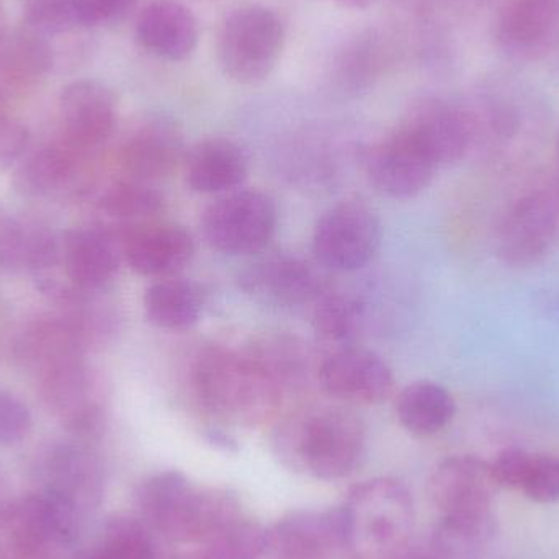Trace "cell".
<instances>
[{
    "label": "cell",
    "mask_w": 559,
    "mask_h": 559,
    "mask_svg": "<svg viewBox=\"0 0 559 559\" xmlns=\"http://www.w3.org/2000/svg\"><path fill=\"white\" fill-rule=\"evenodd\" d=\"M200 406L216 419L259 427L278 416L285 396L246 352L222 345L202 348L190 371Z\"/></svg>",
    "instance_id": "6da1fadb"
},
{
    "label": "cell",
    "mask_w": 559,
    "mask_h": 559,
    "mask_svg": "<svg viewBox=\"0 0 559 559\" xmlns=\"http://www.w3.org/2000/svg\"><path fill=\"white\" fill-rule=\"evenodd\" d=\"M280 455L296 468L324 481L347 478L364 462V420L342 406H308L278 424Z\"/></svg>",
    "instance_id": "7a4b0ae2"
},
{
    "label": "cell",
    "mask_w": 559,
    "mask_h": 559,
    "mask_svg": "<svg viewBox=\"0 0 559 559\" xmlns=\"http://www.w3.org/2000/svg\"><path fill=\"white\" fill-rule=\"evenodd\" d=\"M345 544L355 557H401L414 525V502L396 478H374L352 488L341 509Z\"/></svg>",
    "instance_id": "3957f363"
},
{
    "label": "cell",
    "mask_w": 559,
    "mask_h": 559,
    "mask_svg": "<svg viewBox=\"0 0 559 559\" xmlns=\"http://www.w3.org/2000/svg\"><path fill=\"white\" fill-rule=\"evenodd\" d=\"M283 48L285 26L269 7H239L226 16L219 29V64L239 84L265 81L277 68Z\"/></svg>",
    "instance_id": "277c9868"
},
{
    "label": "cell",
    "mask_w": 559,
    "mask_h": 559,
    "mask_svg": "<svg viewBox=\"0 0 559 559\" xmlns=\"http://www.w3.org/2000/svg\"><path fill=\"white\" fill-rule=\"evenodd\" d=\"M496 488L489 462L472 455L443 460L430 478V498L442 524L478 538L491 534Z\"/></svg>",
    "instance_id": "5b68a950"
},
{
    "label": "cell",
    "mask_w": 559,
    "mask_h": 559,
    "mask_svg": "<svg viewBox=\"0 0 559 559\" xmlns=\"http://www.w3.org/2000/svg\"><path fill=\"white\" fill-rule=\"evenodd\" d=\"M81 514L71 499L43 488L0 511V537L15 557L41 558L49 548L71 545L79 537Z\"/></svg>",
    "instance_id": "8992f818"
},
{
    "label": "cell",
    "mask_w": 559,
    "mask_h": 559,
    "mask_svg": "<svg viewBox=\"0 0 559 559\" xmlns=\"http://www.w3.org/2000/svg\"><path fill=\"white\" fill-rule=\"evenodd\" d=\"M277 206L267 193L236 189L223 193L203 213V235L226 255L261 254L277 231Z\"/></svg>",
    "instance_id": "52a82bcc"
},
{
    "label": "cell",
    "mask_w": 559,
    "mask_h": 559,
    "mask_svg": "<svg viewBox=\"0 0 559 559\" xmlns=\"http://www.w3.org/2000/svg\"><path fill=\"white\" fill-rule=\"evenodd\" d=\"M380 242V219L360 202H344L325 212L312 235L319 264L335 272L360 271L374 258Z\"/></svg>",
    "instance_id": "ba28073f"
},
{
    "label": "cell",
    "mask_w": 559,
    "mask_h": 559,
    "mask_svg": "<svg viewBox=\"0 0 559 559\" xmlns=\"http://www.w3.org/2000/svg\"><path fill=\"white\" fill-rule=\"evenodd\" d=\"M39 394L49 413L61 419L75 439L87 442L104 432L105 411L84 360L39 374Z\"/></svg>",
    "instance_id": "9c48e42d"
},
{
    "label": "cell",
    "mask_w": 559,
    "mask_h": 559,
    "mask_svg": "<svg viewBox=\"0 0 559 559\" xmlns=\"http://www.w3.org/2000/svg\"><path fill=\"white\" fill-rule=\"evenodd\" d=\"M318 383L338 403L374 406L384 403L394 391L390 365L365 348H341L318 367Z\"/></svg>",
    "instance_id": "30bf717a"
},
{
    "label": "cell",
    "mask_w": 559,
    "mask_h": 559,
    "mask_svg": "<svg viewBox=\"0 0 559 559\" xmlns=\"http://www.w3.org/2000/svg\"><path fill=\"white\" fill-rule=\"evenodd\" d=\"M239 286L262 305L293 308L321 298L325 283L305 259L275 252L246 265L239 274Z\"/></svg>",
    "instance_id": "8fae6325"
},
{
    "label": "cell",
    "mask_w": 559,
    "mask_h": 559,
    "mask_svg": "<svg viewBox=\"0 0 559 559\" xmlns=\"http://www.w3.org/2000/svg\"><path fill=\"white\" fill-rule=\"evenodd\" d=\"M559 212L554 197L528 193L509 209L498 233L499 258L512 267L537 264L557 239Z\"/></svg>",
    "instance_id": "7c38bea8"
},
{
    "label": "cell",
    "mask_w": 559,
    "mask_h": 559,
    "mask_svg": "<svg viewBox=\"0 0 559 559\" xmlns=\"http://www.w3.org/2000/svg\"><path fill=\"white\" fill-rule=\"evenodd\" d=\"M400 128L437 167L462 160L475 134L469 114L440 98H423L414 104Z\"/></svg>",
    "instance_id": "4fadbf2b"
},
{
    "label": "cell",
    "mask_w": 559,
    "mask_h": 559,
    "mask_svg": "<svg viewBox=\"0 0 559 559\" xmlns=\"http://www.w3.org/2000/svg\"><path fill=\"white\" fill-rule=\"evenodd\" d=\"M123 259L141 277L167 278L179 274L195 254V242L183 226L147 222L120 233Z\"/></svg>",
    "instance_id": "5bb4252c"
},
{
    "label": "cell",
    "mask_w": 559,
    "mask_h": 559,
    "mask_svg": "<svg viewBox=\"0 0 559 559\" xmlns=\"http://www.w3.org/2000/svg\"><path fill=\"white\" fill-rule=\"evenodd\" d=\"M123 259L120 233L105 228H75L61 238L59 265L66 280L81 293H98L107 288Z\"/></svg>",
    "instance_id": "9a60e30c"
},
{
    "label": "cell",
    "mask_w": 559,
    "mask_h": 559,
    "mask_svg": "<svg viewBox=\"0 0 559 559\" xmlns=\"http://www.w3.org/2000/svg\"><path fill=\"white\" fill-rule=\"evenodd\" d=\"M439 167L400 127L368 157V177L391 199H413L432 183Z\"/></svg>",
    "instance_id": "2e32d148"
},
{
    "label": "cell",
    "mask_w": 559,
    "mask_h": 559,
    "mask_svg": "<svg viewBox=\"0 0 559 559\" xmlns=\"http://www.w3.org/2000/svg\"><path fill=\"white\" fill-rule=\"evenodd\" d=\"M62 124L68 146L88 153L107 143L117 128L118 107L114 92L97 81H79L62 91Z\"/></svg>",
    "instance_id": "e0dca14e"
},
{
    "label": "cell",
    "mask_w": 559,
    "mask_h": 559,
    "mask_svg": "<svg viewBox=\"0 0 559 559\" xmlns=\"http://www.w3.org/2000/svg\"><path fill=\"white\" fill-rule=\"evenodd\" d=\"M182 131L173 121L154 118L130 134L120 151L124 177L157 183L173 176L186 160Z\"/></svg>",
    "instance_id": "ac0fdd59"
},
{
    "label": "cell",
    "mask_w": 559,
    "mask_h": 559,
    "mask_svg": "<svg viewBox=\"0 0 559 559\" xmlns=\"http://www.w3.org/2000/svg\"><path fill=\"white\" fill-rule=\"evenodd\" d=\"M202 491L179 472L150 476L138 489V508L144 521L160 534L186 542Z\"/></svg>",
    "instance_id": "d6986e66"
},
{
    "label": "cell",
    "mask_w": 559,
    "mask_h": 559,
    "mask_svg": "<svg viewBox=\"0 0 559 559\" xmlns=\"http://www.w3.org/2000/svg\"><path fill=\"white\" fill-rule=\"evenodd\" d=\"M269 548L278 559L331 558L341 548H347L341 509L298 512L283 519L269 534Z\"/></svg>",
    "instance_id": "ffe728a7"
},
{
    "label": "cell",
    "mask_w": 559,
    "mask_h": 559,
    "mask_svg": "<svg viewBox=\"0 0 559 559\" xmlns=\"http://www.w3.org/2000/svg\"><path fill=\"white\" fill-rule=\"evenodd\" d=\"M88 341L91 334L75 312L71 318H46L23 332L16 344V357L25 367L43 374L61 365L82 360Z\"/></svg>",
    "instance_id": "44dd1931"
},
{
    "label": "cell",
    "mask_w": 559,
    "mask_h": 559,
    "mask_svg": "<svg viewBox=\"0 0 559 559\" xmlns=\"http://www.w3.org/2000/svg\"><path fill=\"white\" fill-rule=\"evenodd\" d=\"M136 38L157 58L183 61L199 45V22L179 0H153L138 16Z\"/></svg>",
    "instance_id": "7402d4cb"
},
{
    "label": "cell",
    "mask_w": 559,
    "mask_h": 559,
    "mask_svg": "<svg viewBox=\"0 0 559 559\" xmlns=\"http://www.w3.org/2000/svg\"><path fill=\"white\" fill-rule=\"evenodd\" d=\"M182 169L187 186L193 192L223 195L245 182L248 177V157L235 141L206 138L187 150Z\"/></svg>",
    "instance_id": "603a6c76"
},
{
    "label": "cell",
    "mask_w": 559,
    "mask_h": 559,
    "mask_svg": "<svg viewBox=\"0 0 559 559\" xmlns=\"http://www.w3.org/2000/svg\"><path fill=\"white\" fill-rule=\"evenodd\" d=\"M45 488L58 491L84 511L98 496L102 473L95 453L82 440L52 445L43 459Z\"/></svg>",
    "instance_id": "cb8c5ba5"
},
{
    "label": "cell",
    "mask_w": 559,
    "mask_h": 559,
    "mask_svg": "<svg viewBox=\"0 0 559 559\" xmlns=\"http://www.w3.org/2000/svg\"><path fill=\"white\" fill-rule=\"evenodd\" d=\"M61 238L41 223L9 218L0 223V269L28 272L36 277L58 267Z\"/></svg>",
    "instance_id": "d4e9b609"
},
{
    "label": "cell",
    "mask_w": 559,
    "mask_h": 559,
    "mask_svg": "<svg viewBox=\"0 0 559 559\" xmlns=\"http://www.w3.org/2000/svg\"><path fill=\"white\" fill-rule=\"evenodd\" d=\"M245 352L277 384L283 396L308 386L311 357L298 338L285 334H265L254 338Z\"/></svg>",
    "instance_id": "484cf974"
},
{
    "label": "cell",
    "mask_w": 559,
    "mask_h": 559,
    "mask_svg": "<svg viewBox=\"0 0 559 559\" xmlns=\"http://www.w3.org/2000/svg\"><path fill=\"white\" fill-rule=\"evenodd\" d=\"M202 289L195 283L176 277L159 278L144 293V311L151 324L164 331H187L203 314Z\"/></svg>",
    "instance_id": "4316f807"
},
{
    "label": "cell",
    "mask_w": 559,
    "mask_h": 559,
    "mask_svg": "<svg viewBox=\"0 0 559 559\" xmlns=\"http://www.w3.org/2000/svg\"><path fill=\"white\" fill-rule=\"evenodd\" d=\"M456 413L450 391L436 381L407 384L396 397V416L401 426L414 436L439 433L452 423Z\"/></svg>",
    "instance_id": "83f0119b"
},
{
    "label": "cell",
    "mask_w": 559,
    "mask_h": 559,
    "mask_svg": "<svg viewBox=\"0 0 559 559\" xmlns=\"http://www.w3.org/2000/svg\"><path fill=\"white\" fill-rule=\"evenodd\" d=\"M75 150L49 146L23 160L15 174V186L28 197H52L72 189L79 176Z\"/></svg>",
    "instance_id": "f1b7e54d"
},
{
    "label": "cell",
    "mask_w": 559,
    "mask_h": 559,
    "mask_svg": "<svg viewBox=\"0 0 559 559\" xmlns=\"http://www.w3.org/2000/svg\"><path fill=\"white\" fill-rule=\"evenodd\" d=\"M558 22L534 0H515L499 16L498 41L515 56H535L547 48Z\"/></svg>",
    "instance_id": "f546056e"
},
{
    "label": "cell",
    "mask_w": 559,
    "mask_h": 559,
    "mask_svg": "<svg viewBox=\"0 0 559 559\" xmlns=\"http://www.w3.org/2000/svg\"><path fill=\"white\" fill-rule=\"evenodd\" d=\"M98 206L108 218L120 223L121 228L154 222L163 212L164 197L156 183L124 179L110 183L102 193Z\"/></svg>",
    "instance_id": "4dcf8cb0"
},
{
    "label": "cell",
    "mask_w": 559,
    "mask_h": 559,
    "mask_svg": "<svg viewBox=\"0 0 559 559\" xmlns=\"http://www.w3.org/2000/svg\"><path fill=\"white\" fill-rule=\"evenodd\" d=\"M267 548V532L242 515L200 544L195 559H261Z\"/></svg>",
    "instance_id": "1f68e13d"
},
{
    "label": "cell",
    "mask_w": 559,
    "mask_h": 559,
    "mask_svg": "<svg viewBox=\"0 0 559 559\" xmlns=\"http://www.w3.org/2000/svg\"><path fill=\"white\" fill-rule=\"evenodd\" d=\"M88 554L92 559H154V547L144 524L136 519L118 515L107 522Z\"/></svg>",
    "instance_id": "d6a6232c"
},
{
    "label": "cell",
    "mask_w": 559,
    "mask_h": 559,
    "mask_svg": "<svg viewBox=\"0 0 559 559\" xmlns=\"http://www.w3.org/2000/svg\"><path fill=\"white\" fill-rule=\"evenodd\" d=\"M364 319V306L352 296L322 295L316 299L312 328L316 334L329 344H341L354 337Z\"/></svg>",
    "instance_id": "836d02e7"
},
{
    "label": "cell",
    "mask_w": 559,
    "mask_h": 559,
    "mask_svg": "<svg viewBox=\"0 0 559 559\" xmlns=\"http://www.w3.org/2000/svg\"><path fill=\"white\" fill-rule=\"evenodd\" d=\"M521 492L538 504L559 501V460L550 455L532 456Z\"/></svg>",
    "instance_id": "e575fe53"
},
{
    "label": "cell",
    "mask_w": 559,
    "mask_h": 559,
    "mask_svg": "<svg viewBox=\"0 0 559 559\" xmlns=\"http://www.w3.org/2000/svg\"><path fill=\"white\" fill-rule=\"evenodd\" d=\"M26 22L39 33H59L78 26L71 0H28Z\"/></svg>",
    "instance_id": "d590c367"
},
{
    "label": "cell",
    "mask_w": 559,
    "mask_h": 559,
    "mask_svg": "<svg viewBox=\"0 0 559 559\" xmlns=\"http://www.w3.org/2000/svg\"><path fill=\"white\" fill-rule=\"evenodd\" d=\"M534 453L522 449H506L489 462L492 479L498 488L521 491Z\"/></svg>",
    "instance_id": "8d00e7d4"
},
{
    "label": "cell",
    "mask_w": 559,
    "mask_h": 559,
    "mask_svg": "<svg viewBox=\"0 0 559 559\" xmlns=\"http://www.w3.org/2000/svg\"><path fill=\"white\" fill-rule=\"evenodd\" d=\"M32 429L28 407L9 393H0V445L22 442Z\"/></svg>",
    "instance_id": "74e56055"
},
{
    "label": "cell",
    "mask_w": 559,
    "mask_h": 559,
    "mask_svg": "<svg viewBox=\"0 0 559 559\" xmlns=\"http://www.w3.org/2000/svg\"><path fill=\"white\" fill-rule=\"evenodd\" d=\"M136 0H71L78 26H97L120 20Z\"/></svg>",
    "instance_id": "f35d334b"
},
{
    "label": "cell",
    "mask_w": 559,
    "mask_h": 559,
    "mask_svg": "<svg viewBox=\"0 0 559 559\" xmlns=\"http://www.w3.org/2000/svg\"><path fill=\"white\" fill-rule=\"evenodd\" d=\"M28 143L26 127L0 115V166H9L19 160L28 150Z\"/></svg>",
    "instance_id": "ab89813d"
},
{
    "label": "cell",
    "mask_w": 559,
    "mask_h": 559,
    "mask_svg": "<svg viewBox=\"0 0 559 559\" xmlns=\"http://www.w3.org/2000/svg\"><path fill=\"white\" fill-rule=\"evenodd\" d=\"M328 2L335 3V5L338 7H345V9L365 10L370 9L378 0H328Z\"/></svg>",
    "instance_id": "60d3db41"
},
{
    "label": "cell",
    "mask_w": 559,
    "mask_h": 559,
    "mask_svg": "<svg viewBox=\"0 0 559 559\" xmlns=\"http://www.w3.org/2000/svg\"><path fill=\"white\" fill-rule=\"evenodd\" d=\"M540 9H544L551 19L559 22V0H534Z\"/></svg>",
    "instance_id": "b9f144b4"
},
{
    "label": "cell",
    "mask_w": 559,
    "mask_h": 559,
    "mask_svg": "<svg viewBox=\"0 0 559 559\" xmlns=\"http://www.w3.org/2000/svg\"><path fill=\"white\" fill-rule=\"evenodd\" d=\"M400 559H440L436 555L424 554V551H413V554L401 555Z\"/></svg>",
    "instance_id": "7bdbcfd3"
},
{
    "label": "cell",
    "mask_w": 559,
    "mask_h": 559,
    "mask_svg": "<svg viewBox=\"0 0 559 559\" xmlns=\"http://www.w3.org/2000/svg\"><path fill=\"white\" fill-rule=\"evenodd\" d=\"M74 559H92L91 554L88 551H85V554L79 555V557H75Z\"/></svg>",
    "instance_id": "ee69618b"
},
{
    "label": "cell",
    "mask_w": 559,
    "mask_h": 559,
    "mask_svg": "<svg viewBox=\"0 0 559 559\" xmlns=\"http://www.w3.org/2000/svg\"><path fill=\"white\" fill-rule=\"evenodd\" d=\"M557 156H558V164H559V128H558V136H557Z\"/></svg>",
    "instance_id": "f6af8a7d"
}]
</instances>
